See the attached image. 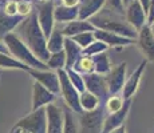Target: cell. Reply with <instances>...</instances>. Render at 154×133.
I'll return each mask as SVG.
<instances>
[{
	"mask_svg": "<svg viewBox=\"0 0 154 133\" xmlns=\"http://www.w3.org/2000/svg\"><path fill=\"white\" fill-rule=\"evenodd\" d=\"M17 36L26 43V45L32 51L38 59L47 63L51 56V52L47 48V37L38 22V15L32 11L19 25H17Z\"/></svg>",
	"mask_w": 154,
	"mask_h": 133,
	"instance_id": "1",
	"label": "cell"
},
{
	"mask_svg": "<svg viewBox=\"0 0 154 133\" xmlns=\"http://www.w3.org/2000/svg\"><path fill=\"white\" fill-rule=\"evenodd\" d=\"M3 43L5 44L8 52L15 56V59H17L19 61H22L23 64L28 65L29 68H34V69H48V65L46 63H43L40 59H38L16 33L11 32V33L5 35L4 39H3Z\"/></svg>",
	"mask_w": 154,
	"mask_h": 133,
	"instance_id": "2",
	"label": "cell"
},
{
	"mask_svg": "<svg viewBox=\"0 0 154 133\" xmlns=\"http://www.w3.org/2000/svg\"><path fill=\"white\" fill-rule=\"evenodd\" d=\"M90 22H91V24L98 29L114 32L117 35L129 37V39H133V40L138 37V31L127 22H122V20H118V19H111L109 16H99V15L98 16H93Z\"/></svg>",
	"mask_w": 154,
	"mask_h": 133,
	"instance_id": "3",
	"label": "cell"
},
{
	"mask_svg": "<svg viewBox=\"0 0 154 133\" xmlns=\"http://www.w3.org/2000/svg\"><path fill=\"white\" fill-rule=\"evenodd\" d=\"M14 128L22 129L28 133H47V113L46 106L36 111H32L29 114L23 117L15 124Z\"/></svg>",
	"mask_w": 154,
	"mask_h": 133,
	"instance_id": "4",
	"label": "cell"
},
{
	"mask_svg": "<svg viewBox=\"0 0 154 133\" xmlns=\"http://www.w3.org/2000/svg\"><path fill=\"white\" fill-rule=\"evenodd\" d=\"M56 72H58L59 82H60V93H62V96H63L67 106H70L76 113H82L83 109H82L81 101H79L81 93L74 87L72 82L70 81V77H69V75H67L66 69H58Z\"/></svg>",
	"mask_w": 154,
	"mask_h": 133,
	"instance_id": "5",
	"label": "cell"
},
{
	"mask_svg": "<svg viewBox=\"0 0 154 133\" xmlns=\"http://www.w3.org/2000/svg\"><path fill=\"white\" fill-rule=\"evenodd\" d=\"M54 11H55V5L52 0H47V1H42L36 4V11L35 12L38 15V22H39L40 28L43 29L47 39L54 31V24H55Z\"/></svg>",
	"mask_w": 154,
	"mask_h": 133,
	"instance_id": "6",
	"label": "cell"
},
{
	"mask_svg": "<svg viewBox=\"0 0 154 133\" xmlns=\"http://www.w3.org/2000/svg\"><path fill=\"white\" fill-rule=\"evenodd\" d=\"M103 121H105V112L103 109L97 108L94 111H83L79 117L82 133H102Z\"/></svg>",
	"mask_w": 154,
	"mask_h": 133,
	"instance_id": "7",
	"label": "cell"
},
{
	"mask_svg": "<svg viewBox=\"0 0 154 133\" xmlns=\"http://www.w3.org/2000/svg\"><path fill=\"white\" fill-rule=\"evenodd\" d=\"M28 73L35 79V81L44 85L54 94H58L60 92V82H59L58 72H55L52 69H34V68H29Z\"/></svg>",
	"mask_w": 154,
	"mask_h": 133,
	"instance_id": "8",
	"label": "cell"
},
{
	"mask_svg": "<svg viewBox=\"0 0 154 133\" xmlns=\"http://www.w3.org/2000/svg\"><path fill=\"white\" fill-rule=\"evenodd\" d=\"M126 67H127L126 63H121L119 65L115 67L114 69H111L105 76L109 93L111 96L119 93L123 89V85H125V81H126Z\"/></svg>",
	"mask_w": 154,
	"mask_h": 133,
	"instance_id": "9",
	"label": "cell"
},
{
	"mask_svg": "<svg viewBox=\"0 0 154 133\" xmlns=\"http://www.w3.org/2000/svg\"><path fill=\"white\" fill-rule=\"evenodd\" d=\"M126 20L137 31H140L142 27L146 24L147 13L143 10L140 0H133L129 5H126Z\"/></svg>",
	"mask_w": 154,
	"mask_h": 133,
	"instance_id": "10",
	"label": "cell"
},
{
	"mask_svg": "<svg viewBox=\"0 0 154 133\" xmlns=\"http://www.w3.org/2000/svg\"><path fill=\"white\" fill-rule=\"evenodd\" d=\"M47 113V133H63L64 114L63 111L59 109L54 103L46 105Z\"/></svg>",
	"mask_w": 154,
	"mask_h": 133,
	"instance_id": "11",
	"label": "cell"
},
{
	"mask_svg": "<svg viewBox=\"0 0 154 133\" xmlns=\"http://www.w3.org/2000/svg\"><path fill=\"white\" fill-rule=\"evenodd\" d=\"M130 105H131V99H127L123 103V106L119 109V111L114 112V113H110L109 116L105 117V121H103V126H102V133H110L112 129L118 128L123 124V121L129 114L130 111Z\"/></svg>",
	"mask_w": 154,
	"mask_h": 133,
	"instance_id": "12",
	"label": "cell"
},
{
	"mask_svg": "<svg viewBox=\"0 0 154 133\" xmlns=\"http://www.w3.org/2000/svg\"><path fill=\"white\" fill-rule=\"evenodd\" d=\"M138 47L147 61H154V35L149 24L138 31Z\"/></svg>",
	"mask_w": 154,
	"mask_h": 133,
	"instance_id": "13",
	"label": "cell"
},
{
	"mask_svg": "<svg viewBox=\"0 0 154 133\" xmlns=\"http://www.w3.org/2000/svg\"><path fill=\"white\" fill-rule=\"evenodd\" d=\"M55 96L56 94H54L50 89H47L44 85L35 81L34 87H32V111L44 108L46 105L54 103Z\"/></svg>",
	"mask_w": 154,
	"mask_h": 133,
	"instance_id": "14",
	"label": "cell"
},
{
	"mask_svg": "<svg viewBox=\"0 0 154 133\" xmlns=\"http://www.w3.org/2000/svg\"><path fill=\"white\" fill-rule=\"evenodd\" d=\"M83 76V81L86 85V91L97 94L98 97L106 96V93L109 92L107 84H106V79L103 75H99L97 72L93 73H86Z\"/></svg>",
	"mask_w": 154,
	"mask_h": 133,
	"instance_id": "15",
	"label": "cell"
},
{
	"mask_svg": "<svg viewBox=\"0 0 154 133\" xmlns=\"http://www.w3.org/2000/svg\"><path fill=\"white\" fill-rule=\"evenodd\" d=\"M145 68H146V60H143L140 65L137 67V69L131 73L129 79L125 81V85H123V89H122V97L123 100L127 99H131L134 96V93L137 92L138 89V85H140L141 77H142V73H143Z\"/></svg>",
	"mask_w": 154,
	"mask_h": 133,
	"instance_id": "16",
	"label": "cell"
},
{
	"mask_svg": "<svg viewBox=\"0 0 154 133\" xmlns=\"http://www.w3.org/2000/svg\"><path fill=\"white\" fill-rule=\"evenodd\" d=\"M94 36H95L97 40L103 41V43L107 44L109 47H126V45H130V44L134 43L133 39L121 36V35H117V33H114V32L103 31V29H95V31H94Z\"/></svg>",
	"mask_w": 154,
	"mask_h": 133,
	"instance_id": "17",
	"label": "cell"
},
{
	"mask_svg": "<svg viewBox=\"0 0 154 133\" xmlns=\"http://www.w3.org/2000/svg\"><path fill=\"white\" fill-rule=\"evenodd\" d=\"M106 4V0H81L78 5V19L87 20L95 16Z\"/></svg>",
	"mask_w": 154,
	"mask_h": 133,
	"instance_id": "18",
	"label": "cell"
},
{
	"mask_svg": "<svg viewBox=\"0 0 154 133\" xmlns=\"http://www.w3.org/2000/svg\"><path fill=\"white\" fill-rule=\"evenodd\" d=\"M24 16L20 15H15V16H10L3 11V8H0V39H4L5 35L11 33L20 23L24 20Z\"/></svg>",
	"mask_w": 154,
	"mask_h": 133,
	"instance_id": "19",
	"label": "cell"
},
{
	"mask_svg": "<svg viewBox=\"0 0 154 133\" xmlns=\"http://www.w3.org/2000/svg\"><path fill=\"white\" fill-rule=\"evenodd\" d=\"M95 31V27L91 24V22L88 20H72V22L67 23L64 25V28L62 29L63 35L66 37H72L75 35H79V33H83V32H93Z\"/></svg>",
	"mask_w": 154,
	"mask_h": 133,
	"instance_id": "20",
	"label": "cell"
},
{
	"mask_svg": "<svg viewBox=\"0 0 154 133\" xmlns=\"http://www.w3.org/2000/svg\"><path fill=\"white\" fill-rule=\"evenodd\" d=\"M82 51L83 49L71 37H64V52H66V68L64 69H70L74 67L76 60L82 56Z\"/></svg>",
	"mask_w": 154,
	"mask_h": 133,
	"instance_id": "21",
	"label": "cell"
},
{
	"mask_svg": "<svg viewBox=\"0 0 154 133\" xmlns=\"http://www.w3.org/2000/svg\"><path fill=\"white\" fill-rule=\"evenodd\" d=\"M54 17L59 23H70L78 19V7H67V5H59L55 7Z\"/></svg>",
	"mask_w": 154,
	"mask_h": 133,
	"instance_id": "22",
	"label": "cell"
},
{
	"mask_svg": "<svg viewBox=\"0 0 154 133\" xmlns=\"http://www.w3.org/2000/svg\"><path fill=\"white\" fill-rule=\"evenodd\" d=\"M64 35L62 31L55 29L52 31V33L50 35V37L47 39V48L51 53H56L60 52L64 49Z\"/></svg>",
	"mask_w": 154,
	"mask_h": 133,
	"instance_id": "23",
	"label": "cell"
},
{
	"mask_svg": "<svg viewBox=\"0 0 154 133\" xmlns=\"http://www.w3.org/2000/svg\"><path fill=\"white\" fill-rule=\"evenodd\" d=\"M0 68H5V69H22V71H29V67L23 64L17 59L10 56L8 53L0 52Z\"/></svg>",
	"mask_w": 154,
	"mask_h": 133,
	"instance_id": "24",
	"label": "cell"
},
{
	"mask_svg": "<svg viewBox=\"0 0 154 133\" xmlns=\"http://www.w3.org/2000/svg\"><path fill=\"white\" fill-rule=\"evenodd\" d=\"M91 57H93L97 73H99V75H107L111 71V64H110V60H109L107 53L102 52V53H98V55L91 56Z\"/></svg>",
	"mask_w": 154,
	"mask_h": 133,
	"instance_id": "25",
	"label": "cell"
},
{
	"mask_svg": "<svg viewBox=\"0 0 154 133\" xmlns=\"http://www.w3.org/2000/svg\"><path fill=\"white\" fill-rule=\"evenodd\" d=\"M72 69H75L76 72H79L81 75H86V73H93L95 72V65L91 56L82 55L81 57L76 60V63L74 64Z\"/></svg>",
	"mask_w": 154,
	"mask_h": 133,
	"instance_id": "26",
	"label": "cell"
},
{
	"mask_svg": "<svg viewBox=\"0 0 154 133\" xmlns=\"http://www.w3.org/2000/svg\"><path fill=\"white\" fill-rule=\"evenodd\" d=\"M79 101H81V106L83 111L90 112V111H94V109L98 108L99 97L97 96V94L88 92V91H85V92H82L81 96H79Z\"/></svg>",
	"mask_w": 154,
	"mask_h": 133,
	"instance_id": "27",
	"label": "cell"
},
{
	"mask_svg": "<svg viewBox=\"0 0 154 133\" xmlns=\"http://www.w3.org/2000/svg\"><path fill=\"white\" fill-rule=\"evenodd\" d=\"M47 65H48V69L52 71H58V69H64L66 68V52L60 51L56 53H51L50 59L47 60Z\"/></svg>",
	"mask_w": 154,
	"mask_h": 133,
	"instance_id": "28",
	"label": "cell"
},
{
	"mask_svg": "<svg viewBox=\"0 0 154 133\" xmlns=\"http://www.w3.org/2000/svg\"><path fill=\"white\" fill-rule=\"evenodd\" d=\"M72 109L70 106H66L63 109L64 114V126H63V133H78V128H76L75 120L72 116Z\"/></svg>",
	"mask_w": 154,
	"mask_h": 133,
	"instance_id": "29",
	"label": "cell"
},
{
	"mask_svg": "<svg viewBox=\"0 0 154 133\" xmlns=\"http://www.w3.org/2000/svg\"><path fill=\"white\" fill-rule=\"evenodd\" d=\"M67 75H69L70 77V81L74 84V87L78 89L79 93L85 92L86 91V85H85V81H83V76L81 75L79 72H76L75 69H72V68H70V69H66Z\"/></svg>",
	"mask_w": 154,
	"mask_h": 133,
	"instance_id": "30",
	"label": "cell"
},
{
	"mask_svg": "<svg viewBox=\"0 0 154 133\" xmlns=\"http://www.w3.org/2000/svg\"><path fill=\"white\" fill-rule=\"evenodd\" d=\"M109 48L107 44H105L103 41L100 40H94L93 43L90 44V45L87 47V48H85L83 51H82V55H86V56H94V55H98V53H102L105 52L106 49Z\"/></svg>",
	"mask_w": 154,
	"mask_h": 133,
	"instance_id": "31",
	"label": "cell"
},
{
	"mask_svg": "<svg viewBox=\"0 0 154 133\" xmlns=\"http://www.w3.org/2000/svg\"><path fill=\"white\" fill-rule=\"evenodd\" d=\"M71 39L75 41L82 49H85L95 40V36H94V31H93V32H83V33L75 35V36H72Z\"/></svg>",
	"mask_w": 154,
	"mask_h": 133,
	"instance_id": "32",
	"label": "cell"
},
{
	"mask_svg": "<svg viewBox=\"0 0 154 133\" xmlns=\"http://www.w3.org/2000/svg\"><path fill=\"white\" fill-rule=\"evenodd\" d=\"M123 103H125V100H123L122 96H117V94H114V96H111L110 99L107 100V103H106V108H107V111L110 112V113H114V112L119 111V109L122 108Z\"/></svg>",
	"mask_w": 154,
	"mask_h": 133,
	"instance_id": "33",
	"label": "cell"
},
{
	"mask_svg": "<svg viewBox=\"0 0 154 133\" xmlns=\"http://www.w3.org/2000/svg\"><path fill=\"white\" fill-rule=\"evenodd\" d=\"M32 12V4L29 0H19L17 1V15L27 17Z\"/></svg>",
	"mask_w": 154,
	"mask_h": 133,
	"instance_id": "34",
	"label": "cell"
},
{
	"mask_svg": "<svg viewBox=\"0 0 154 133\" xmlns=\"http://www.w3.org/2000/svg\"><path fill=\"white\" fill-rule=\"evenodd\" d=\"M3 11L10 16H15L17 15V1L16 0H7L3 4Z\"/></svg>",
	"mask_w": 154,
	"mask_h": 133,
	"instance_id": "35",
	"label": "cell"
},
{
	"mask_svg": "<svg viewBox=\"0 0 154 133\" xmlns=\"http://www.w3.org/2000/svg\"><path fill=\"white\" fill-rule=\"evenodd\" d=\"M106 3H107L112 8V10L115 11V12L121 13L122 15L125 12V4H123V0H106Z\"/></svg>",
	"mask_w": 154,
	"mask_h": 133,
	"instance_id": "36",
	"label": "cell"
},
{
	"mask_svg": "<svg viewBox=\"0 0 154 133\" xmlns=\"http://www.w3.org/2000/svg\"><path fill=\"white\" fill-rule=\"evenodd\" d=\"M154 22V0H150V5L147 10V24H152Z\"/></svg>",
	"mask_w": 154,
	"mask_h": 133,
	"instance_id": "37",
	"label": "cell"
},
{
	"mask_svg": "<svg viewBox=\"0 0 154 133\" xmlns=\"http://www.w3.org/2000/svg\"><path fill=\"white\" fill-rule=\"evenodd\" d=\"M79 1L81 0H62L63 5H67V7H78Z\"/></svg>",
	"mask_w": 154,
	"mask_h": 133,
	"instance_id": "38",
	"label": "cell"
},
{
	"mask_svg": "<svg viewBox=\"0 0 154 133\" xmlns=\"http://www.w3.org/2000/svg\"><path fill=\"white\" fill-rule=\"evenodd\" d=\"M110 133H126V126L123 125H121V126H118V128H115V129H112V131Z\"/></svg>",
	"mask_w": 154,
	"mask_h": 133,
	"instance_id": "39",
	"label": "cell"
},
{
	"mask_svg": "<svg viewBox=\"0 0 154 133\" xmlns=\"http://www.w3.org/2000/svg\"><path fill=\"white\" fill-rule=\"evenodd\" d=\"M140 3L142 4L143 10L146 11V13H147V10H149V5H150V0H140Z\"/></svg>",
	"mask_w": 154,
	"mask_h": 133,
	"instance_id": "40",
	"label": "cell"
},
{
	"mask_svg": "<svg viewBox=\"0 0 154 133\" xmlns=\"http://www.w3.org/2000/svg\"><path fill=\"white\" fill-rule=\"evenodd\" d=\"M0 52H4V53H8V49L7 47H5V44H3L2 41H0Z\"/></svg>",
	"mask_w": 154,
	"mask_h": 133,
	"instance_id": "41",
	"label": "cell"
},
{
	"mask_svg": "<svg viewBox=\"0 0 154 133\" xmlns=\"http://www.w3.org/2000/svg\"><path fill=\"white\" fill-rule=\"evenodd\" d=\"M11 133H22V129H17V128H12V132Z\"/></svg>",
	"mask_w": 154,
	"mask_h": 133,
	"instance_id": "42",
	"label": "cell"
},
{
	"mask_svg": "<svg viewBox=\"0 0 154 133\" xmlns=\"http://www.w3.org/2000/svg\"><path fill=\"white\" fill-rule=\"evenodd\" d=\"M131 1H133V0H123V4H125V7H126V5H129Z\"/></svg>",
	"mask_w": 154,
	"mask_h": 133,
	"instance_id": "43",
	"label": "cell"
},
{
	"mask_svg": "<svg viewBox=\"0 0 154 133\" xmlns=\"http://www.w3.org/2000/svg\"><path fill=\"white\" fill-rule=\"evenodd\" d=\"M150 29H152V32H153V35H154V22L150 24Z\"/></svg>",
	"mask_w": 154,
	"mask_h": 133,
	"instance_id": "44",
	"label": "cell"
},
{
	"mask_svg": "<svg viewBox=\"0 0 154 133\" xmlns=\"http://www.w3.org/2000/svg\"><path fill=\"white\" fill-rule=\"evenodd\" d=\"M35 3H42V1H47V0H34Z\"/></svg>",
	"mask_w": 154,
	"mask_h": 133,
	"instance_id": "45",
	"label": "cell"
},
{
	"mask_svg": "<svg viewBox=\"0 0 154 133\" xmlns=\"http://www.w3.org/2000/svg\"><path fill=\"white\" fill-rule=\"evenodd\" d=\"M22 133H28V132H23V131H22Z\"/></svg>",
	"mask_w": 154,
	"mask_h": 133,
	"instance_id": "46",
	"label": "cell"
},
{
	"mask_svg": "<svg viewBox=\"0 0 154 133\" xmlns=\"http://www.w3.org/2000/svg\"><path fill=\"white\" fill-rule=\"evenodd\" d=\"M0 7H2V3H0Z\"/></svg>",
	"mask_w": 154,
	"mask_h": 133,
	"instance_id": "47",
	"label": "cell"
},
{
	"mask_svg": "<svg viewBox=\"0 0 154 133\" xmlns=\"http://www.w3.org/2000/svg\"><path fill=\"white\" fill-rule=\"evenodd\" d=\"M0 73H2V72H0Z\"/></svg>",
	"mask_w": 154,
	"mask_h": 133,
	"instance_id": "48",
	"label": "cell"
}]
</instances>
